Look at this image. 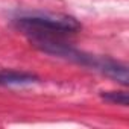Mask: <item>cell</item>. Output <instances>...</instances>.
Segmentation results:
<instances>
[{
	"mask_svg": "<svg viewBox=\"0 0 129 129\" xmlns=\"http://www.w3.org/2000/svg\"><path fill=\"white\" fill-rule=\"evenodd\" d=\"M15 26L30 37H61L75 34L81 23L66 14H29L15 18Z\"/></svg>",
	"mask_w": 129,
	"mask_h": 129,
	"instance_id": "cell-1",
	"label": "cell"
},
{
	"mask_svg": "<svg viewBox=\"0 0 129 129\" xmlns=\"http://www.w3.org/2000/svg\"><path fill=\"white\" fill-rule=\"evenodd\" d=\"M91 67L102 72L103 75L118 81L120 84L123 85H127V67L124 64H120L114 59H109V58H93V62H91Z\"/></svg>",
	"mask_w": 129,
	"mask_h": 129,
	"instance_id": "cell-2",
	"label": "cell"
},
{
	"mask_svg": "<svg viewBox=\"0 0 129 129\" xmlns=\"http://www.w3.org/2000/svg\"><path fill=\"white\" fill-rule=\"evenodd\" d=\"M37 81L38 78L35 75L24 73V72H15V70L0 72V85H24Z\"/></svg>",
	"mask_w": 129,
	"mask_h": 129,
	"instance_id": "cell-3",
	"label": "cell"
},
{
	"mask_svg": "<svg viewBox=\"0 0 129 129\" xmlns=\"http://www.w3.org/2000/svg\"><path fill=\"white\" fill-rule=\"evenodd\" d=\"M102 99L105 102H109L114 105H121V106H127V102H129L126 91H103Z\"/></svg>",
	"mask_w": 129,
	"mask_h": 129,
	"instance_id": "cell-4",
	"label": "cell"
}]
</instances>
